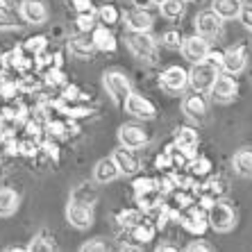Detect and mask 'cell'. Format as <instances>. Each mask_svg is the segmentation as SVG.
<instances>
[{
	"mask_svg": "<svg viewBox=\"0 0 252 252\" xmlns=\"http://www.w3.org/2000/svg\"><path fill=\"white\" fill-rule=\"evenodd\" d=\"M125 41H127L129 53L134 55L139 62L143 64H157L159 53H157V41H155L150 32H132L129 30L125 34Z\"/></svg>",
	"mask_w": 252,
	"mask_h": 252,
	"instance_id": "6da1fadb",
	"label": "cell"
},
{
	"mask_svg": "<svg viewBox=\"0 0 252 252\" xmlns=\"http://www.w3.org/2000/svg\"><path fill=\"white\" fill-rule=\"evenodd\" d=\"M207 209H209V207H205L202 202H193V205H189L187 209H182L177 214V223L182 225L189 234H193V236L205 234V229L209 227Z\"/></svg>",
	"mask_w": 252,
	"mask_h": 252,
	"instance_id": "7a4b0ae2",
	"label": "cell"
},
{
	"mask_svg": "<svg viewBox=\"0 0 252 252\" xmlns=\"http://www.w3.org/2000/svg\"><path fill=\"white\" fill-rule=\"evenodd\" d=\"M102 87L109 94V98L114 100V105L123 107L127 95L132 94V84H129L127 75L121 70H105L102 73Z\"/></svg>",
	"mask_w": 252,
	"mask_h": 252,
	"instance_id": "3957f363",
	"label": "cell"
},
{
	"mask_svg": "<svg viewBox=\"0 0 252 252\" xmlns=\"http://www.w3.org/2000/svg\"><path fill=\"white\" fill-rule=\"evenodd\" d=\"M218 75H220V68L211 66L209 62H198V64H193L191 70H189V84L198 94H207V91H211Z\"/></svg>",
	"mask_w": 252,
	"mask_h": 252,
	"instance_id": "277c9868",
	"label": "cell"
},
{
	"mask_svg": "<svg viewBox=\"0 0 252 252\" xmlns=\"http://www.w3.org/2000/svg\"><path fill=\"white\" fill-rule=\"evenodd\" d=\"M207 220H209L211 229H216V232H229V229L236 225V214L225 200H216V202H211L209 209H207Z\"/></svg>",
	"mask_w": 252,
	"mask_h": 252,
	"instance_id": "5b68a950",
	"label": "cell"
},
{
	"mask_svg": "<svg viewBox=\"0 0 252 252\" xmlns=\"http://www.w3.org/2000/svg\"><path fill=\"white\" fill-rule=\"evenodd\" d=\"M159 87L170 95L182 94L184 89L189 87V70L182 68V66H168L159 75Z\"/></svg>",
	"mask_w": 252,
	"mask_h": 252,
	"instance_id": "8992f818",
	"label": "cell"
},
{
	"mask_svg": "<svg viewBox=\"0 0 252 252\" xmlns=\"http://www.w3.org/2000/svg\"><path fill=\"white\" fill-rule=\"evenodd\" d=\"M211 46H209V39L200 34H193V36H187L180 46V53L182 57L187 59L189 64H198V62H205L207 55H209Z\"/></svg>",
	"mask_w": 252,
	"mask_h": 252,
	"instance_id": "52a82bcc",
	"label": "cell"
},
{
	"mask_svg": "<svg viewBox=\"0 0 252 252\" xmlns=\"http://www.w3.org/2000/svg\"><path fill=\"white\" fill-rule=\"evenodd\" d=\"M66 220L75 229H89L94 225V207L70 198V202L66 205Z\"/></svg>",
	"mask_w": 252,
	"mask_h": 252,
	"instance_id": "ba28073f",
	"label": "cell"
},
{
	"mask_svg": "<svg viewBox=\"0 0 252 252\" xmlns=\"http://www.w3.org/2000/svg\"><path fill=\"white\" fill-rule=\"evenodd\" d=\"M123 109L129 114V116L139 118V121H153V118L157 116V107H155L153 102L146 98V95L134 94V91L127 95V100H125Z\"/></svg>",
	"mask_w": 252,
	"mask_h": 252,
	"instance_id": "9c48e42d",
	"label": "cell"
},
{
	"mask_svg": "<svg viewBox=\"0 0 252 252\" xmlns=\"http://www.w3.org/2000/svg\"><path fill=\"white\" fill-rule=\"evenodd\" d=\"M209 94H211V98H214V102L227 105V102H232V100L239 95V82H236L234 75H229V73L218 75Z\"/></svg>",
	"mask_w": 252,
	"mask_h": 252,
	"instance_id": "30bf717a",
	"label": "cell"
},
{
	"mask_svg": "<svg viewBox=\"0 0 252 252\" xmlns=\"http://www.w3.org/2000/svg\"><path fill=\"white\" fill-rule=\"evenodd\" d=\"M195 30H198L200 36H205V39H216L220 36L223 32V18L218 16L214 9H205V12H200L195 16Z\"/></svg>",
	"mask_w": 252,
	"mask_h": 252,
	"instance_id": "8fae6325",
	"label": "cell"
},
{
	"mask_svg": "<svg viewBox=\"0 0 252 252\" xmlns=\"http://www.w3.org/2000/svg\"><path fill=\"white\" fill-rule=\"evenodd\" d=\"M225 193H227V184H225V180H220V177H211L205 184H198V189H195L198 202H202L205 207H209L211 202H216V200H223Z\"/></svg>",
	"mask_w": 252,
	"mask_h": 252,
	"instance_id": "7c38bea8",
	"label": "cell"
},
{
	"mask_svg": "<svg viewBox=\"0 0 252 252\" xmlns=\"http://www.w3.org/2000/svg\"><path fill=\"white\" fill-rule=\"evenodd\" d=\"M118 141H121V146L132 148V150H139V148H146L148 146L150 134H148L141 125L129 123V125H123V127L118 129Z\"/></svg>",
	"mask_w": 252,
	"mask_h": 252,
	"instance_id": "4fadbf2b",
	"label": "cell"
},
{
	"mask_svg": "<svg viewBox=\"0 0 252 252\" xmlns=\"http://www.w3.org/2000/svg\"><path fill=\"white\" fill-rule=\"evenodd\" d=\"M125 16V25L132 32H150L155 25L153 14L148 12V7H132L123 14Z\"/></svg>",
	"mask_w": 252,
	"mask_h": 252,
	"instance_id": "5bb4252c",
	"label": "cell"
},
{
	"mask_svg": "<svg viewBox=\"0 0 252 252\" xmlns=\"http://www.w3.org/2000/svg\"><path fill=\"white\" fill-rule=\"evenodd\" d=\"M18 14L30 25H41L48 21V7L43 0H23L18 7Z\"/></svg>",
	"mask_w": 252,
	"mask_h": 252,
	"instance_id": "9a60e30c",
	"label": "cell"
},
{
	"mask_svg": "<svg viewBox=\"0 0 252 252\" xmlns=\"http://www.w3.org/2000/svg\"><path fill=\"white\" fill-rule=\"evenodd\" d=\"M112 159L116 161L121 175H136V173L141 170V159H139V155H136L132 148L121 146L118 150H114Z\"/></svg>",
	"mask_w": 252,
	"mask_h": 252,
	"instance_id": "2e32d148",
	"label": "cell"
},
{
	"mask_svg": "<svg viewBox=\"0 0 252 252\" xmlns=\"http://www.w3.org/2000/svg\"><path fill=\"white\" fill-rule=\"evenodd\" d=\"M155 236V227L148 223H136L132 225V227H127V246H123V250H141V248L146 246V243H150Z\"/></svg>",
	"mask_w": 252,
	"mask_h": 252,
	"instance_id": "e0dca14e",
	"label": "cell"
},
{
	"mask_svg": "<svg viewBox=\"0 0 252 252\" xmlns=\"http://www.w3.org/2000/svg\"><path fill=\"white\" fill-rule=\"evenodd\" d=\"M248 66V53L243 46H232L223 53V70L229 75H239Z\"/></svg>",
	"mask_w": 252,
	"mask_h": 252,
	"instance_id": "ac0fdd59",
	"label": "cell"
},
{
	"mask_svg": "<svg viewBox=\"0 0 252 252\" xmlns=\"http://www.w3.org/2000/svg\"><path fill=\"white\" fill-rule=\"evenodd\" d=\"M68 50L73 57L77 59H84V62H91L95 53V46H94V39L84 32H77V34L68 36Z\"/></svg>",
	"mask_w": 252,
	"mask_h": 252,
	"instance_id": "d6986e66",
	"label": "cell"
},
{
	"mask_svg": "<svg viewBox=\"0 0 252 252\" xmlns=\"http://www.w3.org/2000/svg\"><path fill=\"white\" fill-rule=\"evenodd\" d=\"M182 112L187 114L191 121H202L207 116V100L202 94L193 91V94H189L187 98L182 100Z\"/></svg>",
	"mask_w": 252,
	"mask_h": 252,
	"instance_id": "ffe728a7",
	"label": "cell"
},
{
	"mask_svg": "<svg viewBox=\"0 0 252 252\" xmlns=\"http://www.w3.org/2000/svg\"><path fill=\"white\" fill-rule=\"evenodd\" d=\"M91 39H94L95 50H100V53H116L118 41L107 25H95L94 32H91Z\"/></svg>",
	"mask_w": 252,
	"mask_h": 252,
	"instance_id": "44dd1931",
	"label": "cell"
},
{
	"mask_svg": "<svg viewBox=\"0 0 252 252\" xmlns=\"http://www.w3.org/2000/svg\"><path fill=\"white\" fill-rule=\"evenodd\" d=\"M173 143H175L177 148H182V150H187V153H191L195 157V148H198L200 143V134L198 129L189 127V125H182V127L175 129V136H173Z\"/></svg>",
	"mask_w": 252,
	"mask_h": 252,
	"instance_id": "7402d4cb",
	"label": "cell"
},
{
	"mask_svg": "<svg viewBox=\"0 0 252 252\" xmlns=\"http://www.w3.org/2000/svg\"><path fill=\"white\" fill-rule=\"evenodd\" d=\"M118 175H121V170H118L116 161H114L112 157L100 159L98 164H95V168H94V180L98 184H109V182H114Z\"/></svg>",
	"mask_w": 252,
	"mask_h": 252,
	"instance_id": "603a6c76",
	"label": "cell"
},
{
	"mask_svg": "<svg viewBox=\"0 0 252 252\" xmlns=\"http://www.w3.org/2000/svg\"><path fill=\"white\" fill-rule=\"evenodd\" d=\"M136 198V207H139L143 214H150V211H157L159 207L164 205V193L159 191L157 187L150 189V191H143V193L134 195Z\"/></svg>",
	"mask_w": 252,
	"mask_h": 252,
	"instance_id": "cb8c5ba5",
	"label": "cell"
},
{
	"mask_svg": "<svg viewBox=\"0 0 252 252\" xmlns=\"http://www.w3.org/2000/svg\"><path fill=\"white\" fill-rule=\"evenodd\" d=\"M232 168L239 177H246L250 180L252 177V148H241L236 150L234 157H232Z\"/></svg>",
	"mask_w": 252,
	"mask_h": 252,
	"instance_id": "d4e9b609",
	"label": "cell"
},
{
	"mask_svg": "<svg viewBox=\"0 0 252 252\" xmlns=\"http://www.w3.org/2000/svg\"><path fill=\"white\" fill-rule=\"evenodd\" d=\"M21 205V195L14 191V189H7V187H0V216L7 218V216H14Z\"/></svg>",
	"mask_w": 252,
	"mask_h": 252,
	"instance_id": "484cf974",
	"label": "cell"
},
{
	"mask_svg": "<svg viewBox=\"0 0 252 252\" xmlns=\"http://www.w3.org/2000/svg\"><path fill=\"white\" fill-rule=\"evenodd\" d=\"M241 7H243V0H214V2H211V9L223 18V21L239 18Z\"/></svg>",
	"mask_w": 252,
	"mask_h": 252,
	"instance_id": "4316f807",
	"label": "cell"
},
{
	"mask_svg": "<svg viewBox=\"0 0 252 252\" xmlns=\"http://www.w3.org/2000/svg\"><path fill=\"white\" fill-rule=\"evenodd\" d=\"M161 16L168 18V21H177V18H182L184 12H187V0H164L161 5Z\"/></svg>",
	"mask_w": 252,
	"mask_h": 252,
	"instance_id": "83f0119b",
	"label": "cell"
},
{
	"mask_svg": "<svg viewBox=\"0 0 252 252\" xmlns=\"http://www.w3.org/2000/svg\"><path fill=\"white\" fill-rule=\"evenodd\" d=\"M141 214L143 211L139 209V207H125V209H121L116 214V223H118V227H132V225H136V223H141Z\"/></svg>",
	"mask_w": 252,
	"mask_h": 252,
	"instance_id": "f1b7e54d",
	"label": "cell"
},
{
	"mask_svg": "<svg viewBox=\"0 0 252 252\" xmlns=\"http://www.w3.org/2000/svg\"><path fill=\"white\" fill-rule=\"evenodd\" d=\"M28 250H46V252H50V250H57V243H55V236L48 232V229H41L39 234L32 239V243L28 246Z\"/></svg>",
	"mask_w": 252,
	"mask_h": 252,
	"instance_id": "f546056e",
	"label": "cell"
},
{
	"mask_svg": "<svg viewBox=\"0 0 252 252\" xmlns=\"http://www.w3.org/2000/svg\"><path fill=\"white\" fill-rule=\"evenodd\" d=\"M70 198L77 200V202H84V205H91V207H94V202L98 200V191H95L94 184L84 182V184H80V187L73 191V195H70Z\"/></svg>",
	"mask_w": 252,
	"mask_h": 252,
	"instance_id": "4dcf8cb0",
	"label": "cell"
},
{
	"mask_svg": "<svg viewBox=\"0 0 252 252\" xmlns=\"http://www.w3.org/2000/svg\"><path fill=\"white\" fill-rule=\"evenodd\" d=\"M187 168H189V173H191L195 180H200V177H205V175H209L211 173V161L207 157H193Z\"/></svg>",
	"mask_w": 252,
	"mask_h": 252,
	"instance_id": "1f68e13d",
	"label": "cell"
},
{
	"mask_svg": "<svg viewBox=\"0 0 252 252\" xmlns=\"http://www.w3.org/2000/svg\"><path fill=\"white\" fill-rule=\"evenodd\" d=\"M98 18L102 21V25H116L118 21H121V9H118L116 5H102L98 9Z\"/></svg>",
	"mask_w": 252,
	"mask_h": 252,
	"instance_id": "d6a6232c",
	"label": "cell"
},
{
	"mask_svg": "<svg viewBox=\"0 0 252 252\" xmlns=\"http://www.w3.org/2000/svg\"><path fill=\"white\" fill-rule=\"evenodd\" d=\"M14 155H21V153H18L16 136L2 134V132H0V157H14Z\"/></svg>",
	"mask_w": 252,
	"mask_h": 252,
	"instance_id": "836d02e7",
	"label": "cell"
},
{
	"mask_svg": "<svg viewBox=\"0 0 252 252\" xmlns=\"http://www.w3.org/2000/svg\"><path fill=\"white\" fill-rule=\"evenodd\" d=\"M23 48L25 50H28L30 55H39V53H43V50H46L48 48V39L43 34H36V36H30L28 41H23Z\"/></svg>",
	"mask_w": 252,
	"mask_h": 252,
	"instance_id": "e575fe53",
	"label": "cell"
},
{
	"mask_svg": "<svg viewBox=\"0 0 252 252\" xmlns=\"http://www.w3.org/2000/svg\"><path fill=\"white\" fill-rule=\"evenodd\" d=\"M95 16H98V14H77V18H75V30H77V32H84V34L94 32V28H95Z\"/></svg>",
	"mask_w": 252,
	"mask_h": 252,
	"instance_id": "d590c367",
	"label": "cell"
},
{
	"mask_svg": "<svg viewBox=\"0 0 252 252\" xmlns=\"http://www.w3.org/2000/svg\"><path fill=\"white\" fill-rule=\"evenodd\" d=\"M182 34L177 32V30H166L164 34H161V46L164 48H170V50H180L182 46Z\"/></svg>",
	"mask_w": 252,
	"mask_h": 252,
	"instance_id": "8d00e7d4",
	"label": "cell"
},
{
	"mask_svg": "<svg viewBox=\"0 0 252 252\" xmlns=\"http://www.w3.org/2000/svg\"><path fill=\"white\" fill-rule=\"evenodd\" d=\"M43 82H46V87H66V75L62 68H53L48 70V73H43Z\"/></svg>",
	"mask_w": 252,
	"mask_h": 252,
	"instance_id": "74e56055",
	"label": "cell"
},
{
	"mask_svg": "<svg viewBox=\"0 0 252 252\" xmlns=\"http://www.w3.org/2000/svg\"><path fill=\"white\" fill-rule=\"evenodd\" d=\"M41 153L46 155L48 159H53V161H59V146H57V139H53V136H43V139H41Z\"/></svg>",
	"mask_w": 252,
	"mask_h": 252,
	"instance_id": "f35d334b",
	"label": "cell"
},
{
	"mask_svg": "<svg viewBox=\"0 0 252 252\" xmlns=\"http://www.w3.org/2000/svg\"><path fill=\"white\" fill-rule=\"evenodd\" d=\"M16 16L7 5H0V30H14L16 28Z\"/></svg>",
	"mask_w": 252,
	"mask_h": 252,
	"instance_id": "ab89813d",
	"label": "cell"
},
{
	"mask_svg": "<svg viewBox=\"0 0 252 252\" xmlns=\"http://www.w3.org/2000/svg\"><path fill=\"white\" fill-rule=\"evenodd\" d=\"M157 187V180H153V177H146V175H141L136 177L134 182H132V189H134V195L143 193V191H150V189Z\"/></svg>",
	"mask_w": 252,
	"mask_h": 252,
	"instance_id": "60d3db41",
	"label": "cell"
},
{
	"mask_svg": "<svg viewBox=\"0 0 252 252\" xmlns=\"http://www.w3.org/2000/svg\"><path fill=\"white\" fill-rule=\"evenodd\" d=\"M80 250L82 252H107L109 250V243H107L105 239H91L89 243H84Z\"/></svg>",
	"mask_w": 252,
	"mask_h": 252,
	"instance_id": "b9f144b4",
	"label": "cell"
},
{
	"mask_svg": "<svg viewBox=\"0 0 252 252\" xmlns=\"http://www.w3.org/2000/svg\"><path fill=\"white\" fill-rule=\"evenodd\" d=\"M70 7L77 14H98L94 7V0H70Z\"/></svg>",
	"mask_w": 252,
	"mask_h": 252,
	"instance_id": "7bdbcfd3",
	"label": "cell"
},
{
	"mask_svg": "<svg viewBox=\"0 0 252 252\" xmlns=\"http://www.w3.org/2000/svg\"><path fill=\"white\" fill-rule=\"evenodd\" d=\"M155 168H157L159 173H164V170H173V159H170L168 150H164L161 155H157V159H155Z\"/></svg>",
	"mask_w": 252,
	"mask_h": 252,
	"instance_id": "ee69618b",
	"label": "cell"
},
{
	"mask_svg": "<svg viewBox=\"0 0 252 252\" xmlns=\"http://www.w3.org/2000/svg\"><path fill=\"white\" fill-rule=\"evenodd\" d=\"M239 21L243 23V28H246L248 32H252V2H243L241 14H239Z\"/></svg>",
	"mask_w": 252,
	"mask_h": 252,
	"instance_id": "f6af8a7d",
	"label": "cell"
},
{
	"mask_svg": "<svg viewBox=\"0 0 252 252\" xmlns=\"http://www.w3.org/2000/svg\"><path fill=\"white\" fill-rule=\"evenodd\" d=\"M205 62H209V64L216 66V68H223V53H220V50H209Z\"/></svg>",
	"mask_w": 252,
	"mask_h": 252,
	"instance_id": "bcb514c9",
	"label": "cell"
},
{
	"mask_svg": "<svg viewBox=\"0 0 252 252\" xmlns=\"http://www.w3.org/2000/svg\"><path fill=\"white\" fill-rule=\"evenodd\" d=\"M211 246H207V243H202V241H191L187 246V252H209Z\"/></svg>",
	"mask_w": 252,
	"mask_h": 252,
	"instance_id": "7dc6e473",
	"label": "cell"
},
{
	"mask_svg": "<svg viewBox=\"0 0 252 252\" xmlns=\"http://www.w3.org/2000/svg\"><path fill=\"white\" fill-rule=\"evenodd\" d=\"M134 2V7H150L153 5V0H132Z\"/></svg>",
	"mask_w": 252,
	"mask_h": 252,
	"instance_id": "c3c4849f",
	"label": "cell"
},
{
	"mask_svg": "<svg viewBox=\"0 0 252 252\" xmlns=\"http://www.w3.org/2000/svg\"><path fill=\"white\" fill-rule=\"evenodd\" d=\"M175 248L173 246H168V243H164V246H157V252H173Z\"/></svg>",
	"mask_w": 252,
	"mask_h": 252,
	"instance_id": "681fc988",
	"label": "cell"
},
{
	"mask_svg": "<svg viewBox=\"0 0 252 252\" xmlns=\"http://www.w3.org/2000/svg\"><path fill=\"white\" fill-rule=\"evenodd\" d=\"M5 70H7V64H5V57L0 55V77L5 75Z\"/></svg>",
	"mask_w": 252,
	"mask_h": 252,
	"instance_id": "f907efd6",
	"label": "cell"
},
{
	"mask_svg": "<svg viewBox=\"0 0 252 252\" xmlns=\"http://www.w3.org/2000/svg\"><path fill=\"white\" fill-rule=\"evenodd\" d=\"M14 2H16V0H0V5H7V7L14 5Z\"/></svg>",
	"mask_w": 252,
	"mask_h": 252,
	"instance_id": "816d5d0a",
	"label": "cell"
},
{
	"mask_svg": "<svg viewBox=\"0 0 252 252\" xmlns=\"http://www.w3.org/2000/svg\"><path fill=\"white\" fill-rule=\"evenodd\" d=\"M161 2H164V0H153V5H161Z\"/></svg>",
	"mask_w": 252,
	"mask_h": 252,
	"instance_id": "f5cc1de1",
	"label": "cell"
},
{
	"mask_svg": "<svg viewBox=\"0 0 252 252\" xmlns=\"http://www.w3.org/2000/svg\"><path fill=\"white\" fill-rule=\"evenodd\" d=\"M243 2H250V0H243Z\"/></svg>",
	"mask_w": 252,
	"mask_h": 252,
	"instance_id": "db71d44e",
	"label": "cell"
},
{
	"mask_svg": "<svg viewBox=\"0 0 252 252\" xmlns=\"http://www.w3.org/2000/svg\"><path fill=\"white\" fill-rule=\"evenodd\" d=\"M187 2H191V0H187Z\"/></svg>",
	"mask_w": 252,
	"mask_h": 252,
	"instance_id": "11a10c76",
	"label": "cell"
},
{
	"mask_svg": "<svg viewBox=\"0 0 252 252\" xmlns=\"http://www.w3.org/2000/svg\"><path fill=\"white\" fill-rule=\"evenodd\" d=\"M0 121H2V118H0Z\"/></svg>",
	"mask_w": 252,
	"mask_h": 252,
	"instance_id": "9f6ffc18",
	"label": "cell"
}]
</instances>
